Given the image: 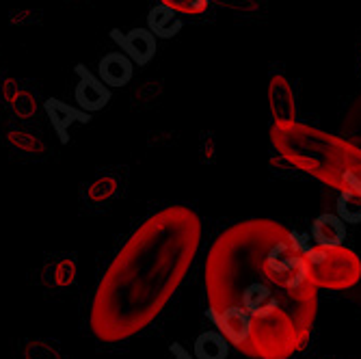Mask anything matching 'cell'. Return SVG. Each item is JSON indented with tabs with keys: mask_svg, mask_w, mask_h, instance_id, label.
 <instances>
[{
	"mask_svg": "<svg viewBox=\"0 0 361 359\" xmlns=\"http://www.w3.org/2000/svg\"><path fill=\"white\" fill-rule=\"evenodd\" d=\"M210 310L232 308L247 324L253 359H288L312 336L318 288L286 225L245 219L212 243L206 260Z\"/></svg>",
	"mask_w": 361,
	"mask_h": 359,
	"instance_id": "obj_1",
	"label": "cell"
},
{
	"mask_svg": "<svg viewBox=\"0 0 361 359\" xmlns=\"http://www.w3.org/2000/svg\"><path fill=\"white\" fill-rule=\"evenodd\" d=\"M202 243V221L182 204L149 214L109 262L91 299L89 324L106 344L137 336L184 281Z\"/></svg>",
	"mask_w": 361,
	"mask_h": 359,
	"instance_id": "obj_2",
	"label": "cell"
},
{
	"mask_svg": "<svg viewBox=\"0 0 361 359\" xmlns=\"http://www.w3.org/2000/svg\"><path fill=\"white\" fill-rule=\"evenodd\" d=\"M271 141L277 154L294 169L310 174L340 193L350 190L361 197V147L299 121L273 126Z\"/></svg>",
	"mask_w": 361,
	"mask_h": 359,
	"instance_id": "obj_3",
	"label": "cell"
},
{
	"mask_svg": "<svg viewBox=\"0 0 361 359\" xmlns=\"http://www.w3.org/2000/svg\"><path fill=\"white\" fill-rule=\"evenodd\" d=\"M307 267L316 288L324 290H346L361 279V260L359 255L344 247H312L303 249Z\"/></svg>",
	"mask_w": 361,
	"mask_h": 359,
	"instance_id": "obj_4",
	"label": "cell"
},
{
	"mask_svg": "<svg viewBox=\"0 0 361 359\" xmlns=\"http://www.w3.org/2000/svg\"><path fill=\"white\" fill-rule=\"evenodd\" d=\"M74 74L78 76V83L74 87V97L78 107L87 113L102 111L111 102V89L93 72H89L85 65H76Z\"/></svg>",
	"mask_w": 361,
	"mask_h": 359,
	"instance_id": "obj_5",
	"label": "cell"
},
{
	"mask_svg": "<svg viewBox=\"0 0 361 359\" xmlns=\"http://www.w3.org/2000/svg\"><path fill=\"white\" fill-rule=\"evenodd\" d=\"M111 37L117 46H121V52L137 65H147L156 56V37L149 28H133L128 32L115 28L111 30Z\"/></svg>",
	"mask_w": 361,
	"mask_h": 359,
	"instance_id": "obj_6",
	"label": "cell"
},
{
	"mask_svg": "<svg viewBox=\"0 0 361 359\" xmlns=\"http://www.w3.org/2000/svg\"><path fill=\"white\" fill-rule=\"evenodd\" d=\"M46 115L50 126L54 128V133L59 137L61 143H68L70 141V130L76 123H89L91 121V113L82 111L80 107H72L68 102L59 100V97H48L46 104Z\"/></svg>",
	"mask_w": 361,
	"mask_h": 359,
	"instance_id": "obj_7",
	"label": "cell"
},
{
	"mask_svg": "<svg viewBox=\"0 0 361 359\" xmlns=\"http://www.w3.org/2000/svg\"><path fill=\"white\" fill-rule=\"evenodd\" d=\"M269 107L275 126H286L297 121V97L286 76L275 74L269 83Z\"/></svg>",
	"mask_w": 361,
	"mask_h": 359,
	"instance_id": "obj_8",
	"label": "cell"
},
{
	"mask_svg": "<svg viewBox=\"0 0 361 359\" xmlns=\"http://www.w3.org/2000/svg\"><path fill=\"white\" fill-rule=\"evenodd\" d=\"M135 76V63L123 52H109L100 61V80L106 87H123Z\"/></svg>",
	"mask_w": 361,
	"mask_h": 359,
	"instance_id": "obj_9",
	"label": "cell"
},
{
	"mask_svg": "<svg viewBox=\"0 0 361 359\" xmlns=\"http://www.w3.org/2000/svg\"><path fill=\"white\" fill-rule=\"evenodd\" d=\"M312 238L320 247H338L344 245L346 241V223L334 214V212H324L312 223Z\"/></svg>",
	"mask_w": 361,
	"mask_h": 359,
	"instance_id": "obj_10",
	"label": "cell"
},
{
	"mask_svg": "<svg viewBox=\"0 0 361 359\" xmlns=\"http://www.w3.org/2000/svg\"><path fill=\"white\" fill-rule=\"evenodd\" d=\"M147 28L154 32V37L160 39H171L173 35L182 30V20L178 18L176 11H171L165 5H158L149 11L147 16Z\"/></svg>",
	"mask_w": 361,
	"mask_h": 359,
	"instance_id": "obj_11",
	"label": "cell"
},
{
	"mask_svg": "<svg viewBox=\"0 0 361 359\" xmlns=\"http://www.w3.org/2000/svg\"><path fill=\"white\" fill-rule=\"evenodd\" d=\"M192 355L197 359H227L229 355V342L225 340V336L216 329V331H204L197 336L195 344H192Z\"/></svg>",
	"mask_w": 361,
	"mask_h": 359,
	"instance_id": "obj_12",
	"label": "cell"
},
{
	"mask_svg": "<svg viewBox=\"0 0 361 359\" xmlns=\"http://www.w3.org/2000/svg\"><path fill=\"white\" fill-rule=\"evenodd\" d=\"M119 193V180L111 174L97 176L87 188V202L89 204H106Z\"/></svg>",
	"mask_w": 361,
	"mask_h": 359,
	"instance_id": "obj_13",
	"label": "cell"
},
{
	"mask_svg": "<svg viewBox=\"0 0 361 359\" xmlns=\"http://www.w3.org/2000/svg\"><path fill=\"white\" fill-rule=\"evenodd\" d=\"M338 217L344 223H361V197L350 190L340 193L338 200Z\"/></svg>",
	"mask_w": 361,
	"mask_h": 359,
	"instance_id": "obj_14",
	"label": "cell"
},
{
	"mask_svg": "<svg viewBox=\"0 0 361 359\" xmlns=\"http://www.w3.org/2000/svg\"><path fill=\"white\" fill-rule=\"evenodd\" d=\"M7 143L13 150L26 152V154H42L44 152V143L37 137H32L30 133H24V130H13V133H9Z\"/></svg>",
	"mask_w": 361,
	"mask_h": 359,
	"instance_id": "obj_15",
	"label": "cell"
},
{
	"mask_svg": "<svg viewBox=\"0 0 361 359\" xmlns=\"http://www.w3.org/2000/svg\"><path fill=\"white\" fill-rule=\"evenodd\" d=\"M76 279V264L72 257H61L52 264V284L59 288H68Z\"/></svg>",
	"mask_w": 361,
	"mask_h": 359,
	"instance_id": "obj_16",
	"label": "cell"
},
{
	"mask_svg": "<svg viewBox=\"0 0 361 359\" xmlns=\"http://www.w3.org/2000/svg\"><path fill=\"white\" fill-rule=\"evenodd\" d=\"M160 5L169 7L178 16H200L208 9L210 0H160Z\"/></svg>",
	"mask_w": 361,
	"mask_h": 359,
	"instance_id": "obj_17",
	"label": "cell"
},
{
	"mask_svg": "<svg viewBox=\"0 0 361 359\" xmlns=\"http://www.w3.org/2000/svg\"><path fill=\"white\" fill-rule=\"evenodd\" d=\"M13 104V111L18 117H32L37 113V102H35V97H32L30 93H24L20 91L16 95V100L11 102Z\"/></svg>",
	"mask_w": 361,
	"mask_h": 359,
	"instance_id": "obj_18",
	"label": "cell"
},
{
	"mask_svg": "<svg viewBox=\"0 0 361 359\" xmlns=\"http://www.w3.org/2000/svg\"><path fill=\"white\" fill-rule=\"evenodd\" d=\"M26 359H61L48 342H30L26 346Z\"/></svg>",
	"mask_w": 361,
	"mask_h": 359,
	"instance_id": "obj_19",
	"label": "cell"
},
{
	"mask_svg": "<svg viewBox=\"0 0 361 359\" xmlns=\"http://www.w3.org/2000/svg\"><path fill=\"white\" fill-rule=\"evenodd\" d=\"M39 20V13L37 11H13L11 13V24H18V26H28V24H35Z\"/></svg>",
	"mask_w": 361,
	"mask_h": 359,
	"instance_id": "obj_20",
	"label": "cell"
},
{
	"mask_svg": "<svg viewBox=\"0 0 361 359\" xmlns=\"http://www.w3.org/2000/svg\"><path fill=\"white\" fill-rule=\"evenodd\" d=\"M219 5H225L229 9H236V11H247V9L255 7L253 0H219Z\"/></svg>",
	"mask_w": 361,
	"mask_h": 359,
	"instance_id": "obj_21",
	"label": "cell"
},
{
	"mask_svg": "<svg viewBox=\"0 0 361 359\" xmlns=\"http://www.w3.org/2000/svg\"><path fill=\"white\" fill-rule=\"evenodd\" d=\"M18 93H20V87H18L13 80H7V83H5V87H3V95H5V100L11 104V102L16 100V95H18Z\"/></svg>",
	"mask_w": 361,
	"mask_h": 359,
	"instance_id": "obj_22",
	"label": "cell"
},
{
	"mask_svg": "<svg viewBox=\"0 0 361 359\" xmlns=\"http://www.w3.org/2000/svg\"><path fill=\"white\" fill-rule=\"evenodd\" d=\"M202 150H204V160L212 162V158H214V143H212V135H206V137H204Z\"/></svg>",
	"mask_w": 361,
	"mask_h": 359,
	"instance_id": "obj_23",
	"label": "cell"
},
{
	"mask_svg": "<svg viewBox=\"0 0 361 359\" xmlns=\"http://www.w3.org/2000/svg\"><path fill=\"white\" fill-rule=\"evenodd\" d=\"M171 353H173V359H197L195 355H190L184 346L180 344H171Z\"/></svg>",
	"mask_w": 361,
	"mask_h": 359,
	"instance_id": "obj_24",
	"label": "cell"
},
{
	"mask_svg": "<svg viewBox=\"0 0 361 359\" xmlns=\"http://www.w3.org/2000/svg\"><path fill=\"white\" fill-rule=\"evenodd\" d=\"M359 59H361V54H359Z\"/></svg>",
	"mask_w": 361,
	"mask_h": 359,
	"instance_id": "obj_25",
	"label": "cell"
}]
</instances>
